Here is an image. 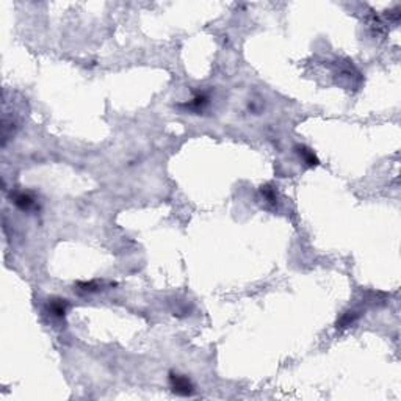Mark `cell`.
Segmentation results:
<instances>
[{
	"mask_svg": "<svg viewBox=\"0 0 401 401\" xmlns=\"http://www.w3.org/2000/svg\"><path fill=\"white\" fill-rule=\"evenodd\" d=\"M170 385L171 390L175 395L180 397H192L194 393V385L190 379L184 375H179V373H170Z\"/></svg>",
	"mask_w": 401,
	"mask_h": 401,
	"instance_id": "obj_1",
	"label": "cell"
},
{
	"mask_svg": "<svg viewBox=\"0 0 401 401\" xmlns=\"http://www.w3.org/2000/svg\"><path fill=\"white\" fill-rule=\"evenodd\" d=\"M68 307H69L68 299H65V298H53V299H49L47 311H49V314L53 316V318L63 320L66 316Z\"/></svg>",
	"mask_w": 401,
	"mask_h": 401,
	"instance_id": "obj_2",
	"label": "cell"
},
{
	"mask_svg": "<svg viewBox=\"0 0 401 401\" xmlns=\"http://www.w3.org/2000/svg\"><path fill=\"white\" fill-rule=\"evenodd\" d=\"M11 198H13V202H15V206L19 210H22V212H29V210L36 207V199L27 192H17V193H15V196L11 194Z\"/></svg>",
	"mask_w": 401,
	"mask_h": 401,
	"instance_id": "obj_3",
	"label": "cell"
},
{
	"mask_svg": "<svg viewBox=\"0 0 401 401\" xmlns=\"http://www.w3.org/2000/svg\"><path fill=\"white\" fill-rule=\"evenodd\" d=\"M207 105H209V96L206 93H199V94H196L188 104H185V107L190 110H194V111H202Z\"/></svg>",
	"mask_w": 401,
	"mask_h": 401,
	"instance_id": "obj_4",
	"label": "cell"
},
{
	"mask_svg": "<svg viewBox=\"0 0 401 401\" xmlns=\"http://www.w3.org/2000/svg\"><path fill=\"white\" fill-rule=\"evenodd\" d=\"M296 149H298V154L302 157V160H304L309 166H316V165H318V158L315 157L314 151H311L306 146H298Z\"/></svg>",
	"mask_w": 401,
	"mask_h": 401,
	"instance_id": "obj_5",
	"label": "cell"
},
{
	"mask_svg": "<svg viewBox=\"0 0 401 401\" xmlns=\"http://www.w3.org/2000/svg\"><path fill=\"white\" fill-rule=\"evenodd\" d=\"M356 318H357V314L356 312H347V314H343L342 315V318L337 321V328H348V326H351L353 325V323L356 321Z\"/></svg>",
	"mask_w": 401,
	"mask_h": 401,
	"instance_id": "obj_6",
	"label": "cell"
},
{
	"mask_svg": "<svg viewBox=\"0 0 401 401\" xmlns=\"http://www.w3.org/2000/svg\"><path fill=\"white\" fill-rule=\"evenodd\" d=\"M260 193L263 194V198L268 201L270 204H276V192H274V188L271 185H265L260 188Z\"/></svg>",
	"mask_w": 401,
	"mask_h": 401,
	"instance_id": "obj_7",
	"label": "cell"
}]
</instances>
